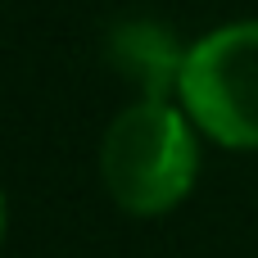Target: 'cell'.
Segmentation results:
<instances>
[{
	"label": "cell",
	"instance_id": "obj_2",
	"mask_svg": "<svg viewBox=\"0 0 258 258\" xmlns=\"http://www.w3.org/2000/svg\"><path fill=\"white\" fill-rule=\"evenodd\" d=\"M186 113L227 150H258V18L227 23L186 50Z\"/></svg>",
	"mask_w": 258,
	"mask_h": 258
},
{
	"label": "cell",
	"instance_id": "obj_3",
	"mask_svg": "<svg viewBox=\"0 0 258 258\" xmlns=\"http://www.w3.org/2000/svg\"><path fill=\"white\" fill-rule=\"evenodd\" d=\"M109 59L122 68V77H132L145 91V100H168V91L181 86V68H186V50L177 45V36L150 18L113 27Z\"/></svg>",
	"mask_w": 258,
	"mask_h": 258
},
{
	"label": "cell",
	"instance_id": "obj_1",
	"mask_svg": "<svg viewBox=\"0 0 258 258\" xmlns=\"http://www.w3.org/2000/svg\"><path fill=\"white\" fill-rule=\"evenodd\" d=\"M195 136L168 100H141L122 109L100 145V177L118 209L159 218L177 209L195 186Z\"/></svg>",
	"mask_w": 258,
	"mask_h": 258
}]
</instances>
